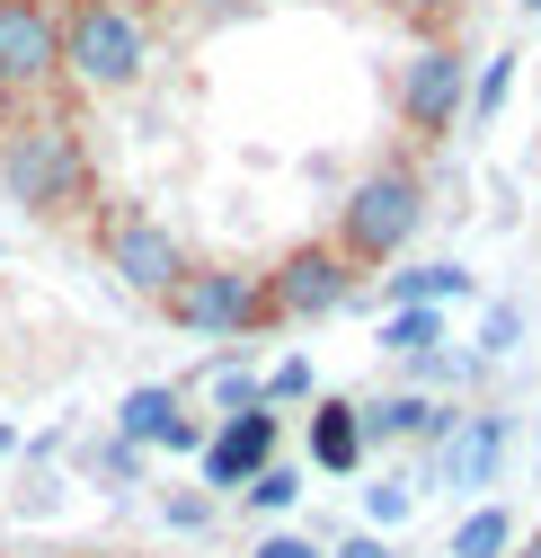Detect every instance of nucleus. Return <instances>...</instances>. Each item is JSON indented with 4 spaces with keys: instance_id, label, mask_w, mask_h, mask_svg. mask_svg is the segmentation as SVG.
<instances>
[{
    "instance_id": "nucleus-1",
    "label": "nucleus",
    "mask_w": 541,
    "mask_h": 558,
    "mask_svg": "<svg viewBox=\"0 0 541 558\" xmlns=\"http://www.w3.org/2000/svg\"><path fill=\"white\" fill-rule=\"evenodd\" d=\"M0 186H10V204H27L36 222L81 214L89 186H98L81 124L62 116V107H36V116H19V124H0Z\"/></svg>"
},
{
    "instance_id": "nucleus-2",
    "label": "nucleus",
    "mask_w": 541,
    "mask_h": 558,
    "mask_svg": "<svg viewBox=\"0 0 541 558\" xmlns=\"http://www.w3.org/2000/svg\"><path fill=\"white\" fill-rule=\"evenodd\" d=\"M62 81L89 98H124L152 72V0H62Z\"/></svg>"
},
{
    "instance_id": "nucleus-3",
    "label": "nucleus",
    "mask_w": 541,
    "mask_h": 558,
    "mask_svg": "<svg viewBox=\"0 0 541 558\" xmlns=\"http://www.w3.org/2000/svg\"><path fill=\"white\" fill-rule=\"evenodd\" d=\"M418 222H426V178L409 160H373L347 186V204H337V240L328 248L347 266H390L399 248L418 240Z\"/></svg>"
},
{
    "instance_id": "nucleus-4",
    "label": "nucleus",
    "mask_w": 541,
    "mask_h": 558,
    "mask_svg": "<svg viewBox=\"0 0 541 558\" xmlns=\"http://www.w3.org/2000/svg\"><path fill=\"white\" fill-rule=\"evenodd\" d=\"M169 328L187 337H257V328H276V311H266V275L257 266H178V284L160 293Z\"/></svg>"
},
{
    "instance_id": "nucleus-5",
    "label": "nucleus",
    "mask_w": 541,
    "mask_h": 558,
    "mask_svg": "<svg viewBox=\"0 0 541 558\" xmlns=\"http://www.w3.org/2000/svg\"><path fill=\"white\" fill-rule=\"evenodd\" d=\"M89 240H98L107 275H116L124 293H143V302H160V293L178 284V266H187L178 231H169V222H152L143 204H107V214L89 222Z\"/></svg>"
},
{
    "instance_id": "nucleus-6",
    "label": "nucleus",
    "mask_w": 541,
    "mask_h": 558,
    "mask_svg": "<svg viewBox=\"0 0 541 558\" xmlns=\"http://www.w3.org/2000/svg\"><path fill=\"white\" fill-rule=\"evenodd\" d=\"M399 124L418 133V143H444V133L461 124V107H470V62H461V45L453 36H426L409 62H399Z\"/></svg>"
},
{
    "instance_id": "nucleus-7",
    "label": "nucleus",
    "mask_w": 541,
    "mask_h": 558,
    "mask_svg": "<svg viewBox=\"0 0 541 558\" xmlns=\"http://www.w3.org/2000/svg\"><path fill=\"white\" fill-rule=\"evenodd\" d=\"M356 284H364V266H347L328 240H302L266 266V311H276V328L285 319H337L356 302Z\"/></svg>"
},
{
    "instance_id": "nucleus-8",
    "label": "nucleus",
    "mask_w": 541,
    "mask_h": 558,
    "mask_svg": "<svg viewBox=\"0 0 541 558\" xmlns=\"http://www.w3.org/2000/svg\"><path fill=\"white\" fill-rule=\"evenodd\" d=\"M53 81H62L53 0H0V98H45Z\"/></svg>"
},
{
    "instance_id": "nucleus-9",
    "label": "nucleus",
    "mask_w": 541,
    "mask_h": 558,
    "mask_svg": "<svg viewBox=\"0 0 541 558\" xmlns=\"http://www.w3.org/2000/svg\"><path fill=\"white\" fill-rule=\"evenodd\" d=\"M266 461H285V416L276 408H240V416H223V426L195 444V470H205L214 497H240Z\"/></svg>"
},
{
    "instance_id": "nucleus-10",
    "label": "nucleus",
    "mask_w": 541,
    "mask_h": 558,
    "mask_svg": "<svg viewBox=\"0 0 541 558\" xmlns=\"http://www.w3.org/2000/svg\"><path fill=\"white\" fill-rule=\"evenodd\" d=\"M116 435H124V444H143V452H195V444H205V426L187 416V399H178L169 381L124 390V399H116Z\"/></svg>"
},
{
    "instance_id": "nucleus-11",
    "label": "nucleus",
    "mask_w": 541,
    "mask_h": 558,
    "mask_svg": "<svg viewBox=\"0 0 541 558\" xmlns=\"http://www.w3.org/2000/svg\"><path fill=\"white\" fill-rule=\"evenodd\" d=\"M497 461H506V416L497 408H461L453 435H444V487L453 497H480V487H497Z\"/></svg>"
},
{
    "instance_id": "nucleus-12",
    "label": "nucleus",
    "mask_w": 541,
    "mask_h": 558,
    "mask_svg": "<svg viewBox=\"0 0 541 558\" xmlns=\"http://www.w3.org/2000/svg\"><path fill=\"white\" fill-rule=\"evenodd\" d=\"M453 399H426V390H382V399H356V426H364V452L373 444H409V435H426V444H444L453 435Z\"/></svg>"
},
{
    "instance_id": "nucleus-13",
    "label": "nucleus",
    "mask_w": 541,
    "mask_h": 558,
    "mask_svg": "<svg viewBox=\"0 0 541 558\" xmlns=\"http://www.w3.org/2000/svg\"><path fill=\"white\" fill-rule=\"evenodd\" d=\"M302 444H311V470L356 478V470H364V426H356V399H311Z\"/></svg>"
},
{
    "instance_id": "nucleus-14",
    "label": "nucleus",
    "mask_w": 541,
    "mask_h": 558,
    "mask_svg": "<svg viewBox=\"0 0 541 558\" xmlns=\"http://www.w3.org/2000/svg\"><path fill=\"white\" fill-rule=\"evenodd\" d=\"M382 302H390V311H444V302H470V266H399V275H382Z\"/></svg>"
},
{
    "instance_id": "nucleus-15",
    "label": "nucleus",
    "mask_w": 541,
    "mask_h": 558,
    "mask_svg": "<svg viewBox=\"0 0 541 558\" xmlns=\"http://www.w3.org/2000/svg\"><path fill=\"white\" fill-rule=\"evenodd\" d=\"M506 549H515V514L506 506H470L453 523V549L444 558H506Z\"/></svg>"
},
{
    "instance_id": "nucleus-16",
    "label": "nucleus",
    "mask_w": 541,
    "mask_h": 558,
    "mask_svg": "<svg viewBox=\"0 0 541 558\" xmlns=\"http://www.w3.org/2000/svg\"><path fill=\"white\" fill-rule=\"evenodd\" d=\"M373 345H382V355H399V364H418L426 345H444V311H382Z\"/></svg>"
},
{
    "instance_id": "nucleus-17",
    "label": "nucleus",
    "mask_w": 541,
    "mask_h": 558,
    "mask_svg": "<svg viewBox=\"0 0 541 558\" xmlns=\"http://www.w3.org/2000/svg\"><path fill=\"white\" fill-rule=\"evenodd\" d=\"M240 497H249L257 514H285V506L302 497V470H293V461H266V470H257V478L240 487Z\"/></svg>"
},
{
    "instance_id": "nucleus-18",
    "label": "nucleus",
    "mask_w": 541,
    "mask_h": 558,
    "mask_svg": "<svg viewBox=\"0 0 541 558\" xmlns=\"http://www.w3.org/2000/svg\"><path fill=\"white\" fill-rule=\"evenodd\" d=\"M409 506H418V497H409V478H382V487H364V532H382V541H390L399 523H409Z\"/></svg>"
},
{
    "instance_id": "nucleus-19",
    "label": "nucleus",
    "mask_w": 541,
    "mask_h": 558,
    "mask_svg": "<svg viewBox=\"0 0 541 558\" xmlns=\"http://www.w3.org/2000/svg\"><path fill=\"white\" fill-rule=\"evenodd\" d=\"M89 478H107V487H133V478H143V444H124V435L89 444Z\"/></svg>"
},
{
    "instance_id": "nucleus-20",
    "label": "nucleus",
    "mask_w": 541,
    "mask_h": 558,
    "mask_svg": "<svg viewBox=\"0 0 541 558\" xmlns=\"http://www.w3.org/2000/svg\"><path fill=\"white\" fill-rule=\"evenodd\" d=\"M506 89H515V53H497V62H489V72H480V81H470V107H461V116H480V124H489V116L506 107Z\"/></svg>"
},
{
    "instance_id": "nucleus-21",
    "label": "nucleus",
    "mask_w": 541,
    "mask_h": 558,
    "mask_svg": "<svg viewBox=\"0 0 541 558\" xmlns=\"http://www.w3.org/2000/svg\"><path fill=\"white\" fill-rule=\"evenodd\" d=\"M257 399H266V408H293V399H320V390H311V364H302V355H285L276 373L257 381Z\"/></svg>"
},
{
    "instance_id": "nucleus-22",
    "label": "nucleus",
    "mask_w": 541,
    "mask_h": 558,
    "mask_svg": "<svg viewBox=\"0 0 541 558\" xmlns=\"http://www.w3.org/2000/svg\"><path fill=\"white\" fill-rule=\"evenodd\" d=\"M390 10L409 19V27H426V36H444V27H461V10H470V0H390Z\"/></svg>"
},
{
    "instance_id": "nucleus-23",
    "label": "nucleus",
    "mask_w": 541,
    "mask_h": 558,
    "mask_svg": "<svg viewBox=\"0 0 541 558\" xmlns=\"http://www.w3.org/2000/svg\"><path fill=\"white\" fill-rule=\"evenodd\" d=\"M515 328H524V311H515V302H489V319H480V364H497V355H506Z\"/></svg>"
},
{
    "instance_id": "nucleus-24",
    "label": "nucleus",
    "mask_w": 541,
    "mask_h": 558,
    "mask_svg": "<svg viewBox=\"0 0 541 558\" xmlns=\"http://www.w3.org/2000/svg\"><path fill=\"white\" fill-rule=\"evenodd\" d=\"M214 408H223V416H240V408H266V399H257V373L223 364V373H214Z\"/></svg>"
},
{
    "instance_id": "nucleus-25",
    "label": "nucleus",
    "mask_w": 541,
    "mask_h": 558,
    "mask_svg": "<svg viewBox=\"0 0 541 558\" xmlns=\"http://www.w3.org/2000/svg\"><path fill=\"white\" fill-rule=\"evenodd\" d=\"M320 558H399L382 532H347V541H337V549H320Z\"/></svg>"
},
{
    "instance_id": "nucleus-26",
    "label": "nucleus",
    "mask_w": 541,
    "mask_h": 558,
    "mask_svg": "<svg viewBox=\"0 0 541 558\" xmlns=\"http://www.w3.org/2000/svg\"><path fill=\"white\" fill-rule=\"evenodd\" d=\"M257 558H320V549H311L302 532H266V541H257Z\"/></svg>"
},
{
    "instance_id": "nucleus-27",
    "label": "nucleus",
    "mask_w": 541,
    "mask_h": 558,
    "mask_svg": "<svg viewBox=\"0 0 541 558\" xmlns=\"http://www.w3.org/2000/svg\"><path fill=\"white\" fill-rule=\"evenodd\" d=\"M205 514H214L205 497H169V523H178V532H205Z\"/></svg>"
},
{
    "instance_id": "nucleus-28",
    "label": "nucleus",
    "mask_w": 541,
    "mask_h": 558,
    "mask_svg": "<svg viewBox=\"0 0 541 558\" xmlns=\"http://www.w3.org/2000/svg\"><path fill=\"white\" fill-rule=\"evenodd\" d=\"M506 558H541V523H532V532H524V541H515Z\"/></svg>"
},
{
    "instance_id": "nucleus-29",
    "label": "nucleus",
    "mask_w": 541,
    "mask_h": 558,
    "mask_svg": "<svg viewBox=\"0 0 541 558\" xmlns=\"http://www.w3.org/2000/svg\"><path fill=\"white\" fill-rule=\"evenodd\" d=\"M19 558H53V549H19Z\"/></svg>"
},
{
    "instance_id": "nucleus-30",
    "label": "nucleus",
    "mask_w": 541,
    "mask_h": 558,
    "mask_svg": "<svg viewBox=\"0 0 541 558\" xmlns=\"http://www.w3.org/2000/svg\"><path fill=\"white\" fill-rule=\"evenodd\" d=\"M524 10H532V19H541V0H524Z\"/></svg>"
},
{
    "instance_id": "nucleus-31",
    "label": "nucleus",
    "mask_w": 541,
    "mask_h": 558,
    "mask_svg": "<svg viewBox=\"0 0 541 558\" xmlns=\"http://www.w3.org/2000/svg\"><path fill=\"white\" fill-rule=\"evenodd\" d=\"M532 470H541V444H532Z\"/></svg>"
},
{
    "instance_id": "nucleus-32",
    "label": "nucleus",
    "mask_w": 541,
    "mask_h": 558,
    "mask_svg": "<svg viewBox=\"0 0 541 558\" xmlns=\"http://www.w3.org/2000/svg\"><path fill=\"white\" fill-rule=\"evenodd\" d=\"M0 257H10V248H0Z\"/></svg>"
}]
</instances>
